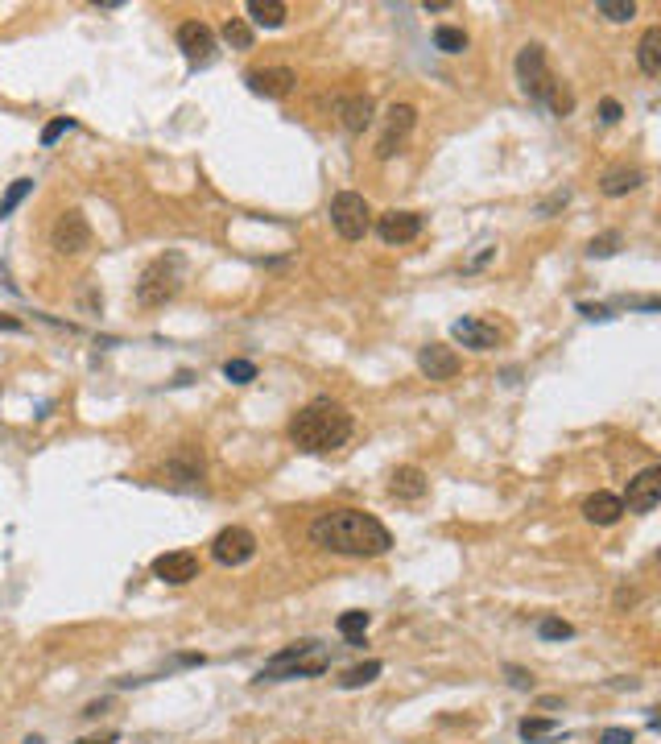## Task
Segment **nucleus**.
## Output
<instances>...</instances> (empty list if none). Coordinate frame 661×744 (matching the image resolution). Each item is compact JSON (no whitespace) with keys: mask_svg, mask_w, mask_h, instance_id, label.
Listing matches in <instances>:
<instances>
[{"mask_svg":"<svg viewBox=\"0 0 661 744\" xmlns=\"http://www.w3.org/2000/svg\"><path fill=\"white\" fill-rule=\"evenodd\" d=\"M641 182H645L641 166H616V170H608V174L600 178V191L603 195H612V199H620V195H628V191H637Z\"/></svg>","mask_w":661,"mask_h":744,"instance_id":"obj_20","label":"nucleus"},{"mask_svg":"<svg viewBox=\"0 0 661 744\" xmlns=\"http://www.w3.org/2000/svg\"><path fill=\"white\" fill-rule=\"evenodd\" d=\"M178 50L191 67H207L215 62V30L203 25V21H182L178 25Z\"/></svg>","mask_w":661,"mask_h":744,"instance_id":"obj_9","label":"nucleus"},{"mask_svg":"<svg viewBox=\"0 0 661 744\" xmlns=\"http://www.w3.org/2000/svg\"><path fill=\"white\" fill-rule=\"evenodd\" d=\"M616 248H620V232H603L587 245V256H612Z\"/></svg>","mask_w":661,"mask_h":744,"instance_id":"obj_33","label":"nucleus"},{"mask_svg":"<svg viewBox=\"0 0 661 744\" xmlns=\"http://www.w3.org/2000/svg\"><path fill=\"white\" fill-rule=\"evenodd\" d=\"M537 633H542V641H566V637H574V628L558 617H545L542 625H537Z\"/></svg>","mask_w":661,"mask_h":744,"instance_id":"obj_32","label":"nucleus"},{"mask_svg":"<svg viewBox=\"0 0 661 744\" xmlns=\"http://www.w3.org/2000/svg\"><path fill=\"white\" fill-rule=\"evenodd\" d=\"M67 128H75V120H70V116H59V120H50V125L42 128V145H54V141H59L62 133H67Z\"/></svg>","mask_w":661,"mask_h":744,"instance_id":"obj_34","label":"nucleus"},{"mask_svg":"<svg viewBox=\"0 0 661 744\" xmlns=\"http://www.w3.org/2000/svg\"><path fill=\"white\" fill-rule=\"evenodd\" d=\"M311 542L330 550V554L380 558V554H389L393 534L364 509H330V513H319V517H314Z\"/></svg>","mask_w":661,"mask_h":744,"instance_id":"obj_1","label":"nucleus"},{"mask_svg":"<svg viewBox=\"0 0 661 744\" xmlns=\"http://www.w3.org/2000/svg\"><path fill=\"white\" fill-rule=\"evenodd\" d=\"M253 554H256V538H253V529H244V525L219 529L211 542V558L219 567H244Z\"/></svg>","mask_w":661,"mask_h":744,"instance_id":"obj_8","label":"nucleus"},{"mask_svg":"<svg viewBox=\"0 0 661 744\" xmlns=\"http://www.w3.org/2000/svg\"><path fill=\"white\" fill-rule=\"evenodd\" d=\"M30 191H33V178H17V182H13L9 191H5V199H0V219L13 216V211H17V203H21L25 195H30Z\"/></svg>","mask_w":661,"mask_h":744,"instance_id":"obj_28","label":"nucleus"},{"mask_svg":"<svg viewBox=\"0 0 661 744\" xmlns=\"http://www.w3.org/2000/svg\"><path fill=\"white\" fill-rule=\"evenodd\" d=\"M290 439L293 447L311 451V455H327V451L343 447L351 439V414L335 397H314L290 418Z\"/></svg>","mask_w":661,"mask_h":744,"instance_id":"obj_2","label":"nucleus"},{"mask_svg":"<svg viewBox=\"0 0 661 744\" xmlns=\"http://www.w3.org/2000/svg\"><path fill=\"white\" fill-rule=\"evenodd\" d=\"M50 248L59 256H79L91 248V224L83 219V211H62L50 228Z\"/></svg>","mask_w":661,"mask_h":744,"instance_id":"obj_7","label":"nucleus"},{"mask_svg":"<svg viewBox=\"0 0 661 744\" xmlns=\"http://www.w3.org/2000/svg\"><path fill=\"white\" fill-rule=\"evenodd\" d=\"M380 674V662H364V666H351V670H343V678H340V686L343 691H356V686H368L372 678Z\"/></svg>","mask_w":661,"mask_h":744,"instance_id":"obj_27","label":"nucleus"},{"mask_svg":"<svg viewBox=\"0 0 661 744\" xmlns=\"http://www.w3.org/2000/svg\"><path fill=\"white\" fill-rule=\"evenodd\" d=\"M517 79H521V91H526L529 99L545 104L550 88H554V83H558V79H554V70H550V62H545V46L529 42V46L521 50V54H517Z\"/></svg>","mask_w":661,"mask_h":744,"instance_id":"obj_6","label":"nucleus"},{"mask_svg":"<svg viewBox=\"0 0 661 744\" xmlns=\"http://www.w3.org/2000/svg\"><path fill=\"white\" fill-rule=\"evenodd\" d=\"M79 744H116V732H107V736H88V740H79Z\"/></svg>","mask_w":661,"mask_h":744,"instance_id":"obj_39","label":"nucleus"},{"mask_svg":"<svg viewBox=\"0 0 661 744\" xmlns=\"http://www.w3.org/2000/svg\"><path fill=\"white\" fill-rule=\"evenodd\" d=\"M545 108L554 112V116H571V112H574V96H571V88L554 83V88H550V96H545Z\"/></svg>","mask_w":661,"mask_h":744,"instance_id":"obj_30","label":"nucleus"},{"mask_svg":"<svg viewBox=\"0 0 661 744\" xmlns=\"http://www.w3.org/2000/svg\"><path fill=\"white\" fill-rule=\"evenodd\" d=\"M224 377L232 385H248V381H256V364L253 360H228L224 364Z\"/></svg>","mask_w":661,"mask_h":744,"instance_id":"obj_31","label":"nucleus"},{"mask_svg":"<svg viewBox=\"0 0 661 744\" xmlns=\"http://www.w3.org/2000/svg\"><path fill=\"white\" fill-rule=\"evenodd\" d=\"M372 112H377V104H372V96H364V91L340 99V120L348 133H364V128L372 125Z\"/></svg>","mask_w":661,"mask_h":744,"instance_id":"obj_19","label":"nucleus"},{"mask_svg":"<svg viewBox=\"0 0 661 744\" xmlns=\"http://www.w3.org/2000/svg\"><path fill=\"white\" fill-rule=\"evenodd\" d=\"M600 120H603V125H616V120H620V104H616V99H603V104H600Z\"/></svg>","mask_w":661,"mask_h":744,"instance_id":"obj_37","label":"nucleus"},{"mask_svg":"<svg viewBox=\"0 0 661 744\" xmlns=\"http://www.w3.org/2000/svg\"><path fill=\"white\" fill-rule=\"evenodd\" d=\"M330 228L343 236V240H364L372 228V207L364 195L356 191H340L330 199Z\"/></svg>","mask_w":661,"mask_h":744,"instance_id":"obj_5","label":"nucleus"},{"mask_svg":"<svg viewBox=\"0 0 661 744\" xmlns=\"http://www.w3.org/2000/svg\"><path fill=\"white\" fill-rule=\"evenodd\" d=\"M414 125H418V108H414V104H393V108L385 112V133H380V141H377L380 162L397 153V145L409 137V128Z\"/></svg>","mask_w":661,"mask_h":744,"instance_id":"obj_10","label":"nucleus"},{"mask_svg":"<svg viewBox=\"0 0 661 744\" xmlns=\"http://www.w3.org/2000/svg\"><path fill=\"white\" fill-rule=\"evenodd\" d=\"M248 17H253L256 25H265V30H282L290 9H285L282 0H248Z\"/></svg>","mask_w":661,"mask_h":744,"instance_id":"obj_22","label":"nucleus"},{"mask_svg":"<svg viewBox=\"0 0 661 744\" xmlns=\"http://www.w3.org/2000/svg\"><path fill=\"white\" fill-rule=\"evenodd\" d=\"M368 612H343L340 620H335V628H340L343 637H348L351 646H364V633H368Z\"/></svg>","mask_w":661,"mask_h":744,"instance_id":"obj_23","label":"nucleus"},{"mask_svg":"<svg viewBox=\"0 0 661 744\" xmlns=\"http://www.w3.org/2000/svg\"><path fill=\"white\" fill-rule=\"evenodd\" d=\"M624 500V513H653L657 509V500H661V468L653 463V468L637 471L628 480V497Z\"/></svg>","mask_w":661,"mask_h":744,"instance_id":"obj_11","label":"nucleus"},{"mask_svg":"<svg viewBox=\"0 0 661 744\" xmlns=\"http://www.w3.org/2000/svg\"><path fill=\"white\" fill-rule=\"evenodd\" d=\"M330 670V654L319 646V641H293V646H285L282 654H273L269 662H265L261 678L265 683H285V678H319Z\"/></svg>","mask_w":661,"mask_h":744,"instance_id":"obj_3","label":"nucleus"},{"mask_svg":"<svg viewBox=\"0 0 661 744\" xmlns=\"http://www.w3.org/2000/svg\"><path fill=\"white\" fill-rule=\"evenodd\" d=\"M595 13H600V17H608V21H632V17H637V5H632V0H600V5H595Z\"/></svg>","mask_w":661,"mask_h":744,"instance_id":"obj_29","label":"nucleus"},{"mask_svg":"<svg viewBox=\"0 0 661 744\" xmlns=\"http://www.w3.org/2000/svg\"><path fill=\"white\" fill-rule=\"evenodd\" d=\"M442 9H451L447 0H426V13H442Z\"/></svg>","mask_w":661,"mask_h":744,"instance_id":"obj_40","label":"nucleus"},{"mask_svg":"<svg viewBox=\"0 0 661 744\" xmlns=\"http://www.w3.org/2000/svg\"><path fill=\"white\" fill-rule=\"evenodd\" d=\"M224 42L236 50H253V30H248V21L244 17H228L224 21Z\"/></svg>","mask_w":661,"mask_h":744,"instance_id":"obj_25","label":"nucleus"},{"mask_svg":"<svg viewBox=\"0 0 661 744\" xmlns=\"http://www.w3.org/2000/svg\"><path fill=\"white\" fill-rule=\"evenodd\" d=\"M632 740H637L632 728H608V732L600 736V744H632Z\"/></svg>","mask_w":661,"mask_h":744,"instance_id":"obj_35","label":"nucleus"},{"mask_svg":"<svg viewBox=\"0 0 661 744\" xmlns=\"http://www.w3.org/2000/svg\"><path fill=\"white\" fill-rule=\"evenodd\" d=\"M154 575L162 579V583L182 588V583L199 579V554H191V550H165V554L154 558Z\"/></svg>","mask_w":661,"mask_h":744,"instance_id":"obj_14","label":"nucleus"},{"mask_svg":"<svg viewBox=\"0 0 661 744\" xmlns=\"http://www.w3.org/2000/svg\"><path fill=\"white\" fill-rule=\"evenodd\" d=\"M637 67L649 79L661 75V25H649V30L641 33V42H637Z\"/></svg>","mask_w":661,"mask_h":744,"instance_id":"obj_21","label":"nucleus"},{"mask_svg":"<svg viewBox=\"0 0 661 744\" xmlns=\"http://www.w3.org/2000/svg\"><path fill=\"white\" fill-rule=\"evenodd\" d=\"M517 732L526 736V740H545V736H558V720H545V715H529L517 724Z\"/></svg>","mask_w":661,"mask_h":744,"instance_id":"obj_24","label":"nucleus"},{"mask_svg":"<svg viewBox=\"0 0 661 744\" xmlns=\"http://www.w3.org/2000/svg\"><path fill=\"white\" fill-rule=\"evenodd\" d=\"M579 311H583L587 319H608V306H591V302H583Z\"/></svg>","mask_w":661,"mask_h":744,"instance_id":"obj_38","label":"nucleus"},{"mask_svg":"<svg viewBox=\"0 0 661 744\" xmlns=\"http://www.w3.org/2000/svg\"><path fill=\"white\" fill-rule=\"evenodd\" d=\"M434 46L442 50V54H463V50H467V33L455 30V25H438V30H434Z\"/></svg>","mask_w":661,"mask_h":744,"instance_id":"obj_26","label":"nucleus"},{"mask_svg":"<svg viewBox=\"0 0 661 744\" xmlns=\"http://www.w3.org/2000/svg\"><path fill=\"white\" fill-rule=\"evenodd\" d=\"M451 335H455V343H463V348H471V352H492L496 348V327L479 323V319H459L455 327H451Z\"/></svg>","mask_w":661,"mask_h":744,"instance_id":"obj_17","label":"nucleus"},{"mask_svg":"<svg viewBox=\"0 0 661 744\" xmlns=\"http://www.w3.org/2000/svg\"><path fill=\"white\" fill-rule=\"evenodd\" d=\"M418 368L422 377H430V381H455L459 368H463V360H459L455 348H447V343H426L418 352Z\"/></svg>","mask_w":661,"mask_h":744,"instance_id":"obj_13","label":"nucleus"},{"mask_svg":"<svg viewBox=\"0 0 661 744\" xmlns=\"http://www.w3.org/2000/svg\"><path fill=\"white\" fill-rule=\"evenodd\" d=\"M583 517L591 521V525H616V521L624 517V500L616 497V492H591V497L583 500Z\"/></svg>","mask_w":661,"mask_h":744,"instance_id":"obj_18","label":"nucleus"},{"mask_svg":"<svg viewBox=\"0 0 661 744\" xmlns=\"http://www.w3.org/2000/svg\"><path fill=\"white\" fill-rule=\"evenodd\" d=\"M244 83H248V91L253 96H265V99H282L293 91V83H298V75H293L290 67H256L244 75Z\"/></svg>","mask_w":661,"mask_h":744,"instance_id":"obj_12","label":"nucleus"},{"mask_svg":"<svg viewBox=\"0 0 661 744\" xmlns=\"http://www.w3.org/2000/svg\"><path fill=\"white\" fill-rule=\"evenodd\" d=\"M377 232L385 245H409L414 236L422 232V216L418 211H385V216H377Z\"/></svg>","mask_w":661,"mask_h":744,"instance_id":"obj_15","label":"nucleus"},{"mask_svg":"<svg viewBox=\"0 0 661 744\" xmlns=\"http://www.w3.org/2000/svg\"><path fill=\"white\" fill-rule=\"evenodd\" d=\"M182 282H186V256L182 253L154 256V261L141 269V277H136V302L141 306H165L178 290H182Z\"/></svg>","mask_w":661,"mask_h":744,"instance_id":"obj_4","label":"nucleus"},{"mask_svg":"<svg viewBox=\"0 0 661 744\" xmlns=\"http://www.w3.org/2000/svg\"><path fill=\"white\" fill-rule=\"evenodd\" d=\"M426 488H430V480H426V471H422V468H414V463H401V468H393L389 492H393L397 500H422V497H426Z\"/></svg>","mask_w":661,"mask_h":744,"instance_id":"obj_16","label":"nucleus"},{"mask_svg":"<svg viewBox=\"0 0 661 744\" xmlns=\"http://www.w3.org/2000/svg\"><path fill=\"white\" fill-rule=\"evenodd\" d=\"M508 683H513L517 691H529V686H534V674H526L521 666H508Z\"/></svg>","mask_w":661,"mask_h":744,"instance_id":"obj_36","label":"nucleus"}]
</instances>
